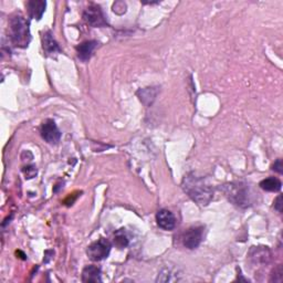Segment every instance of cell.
<instances>
[{"label":"cell","instance_id":"obj_3","mask_svg":"<svg viewBox=\"0 0 283 283\" xmlns=\"http://www.w3.org/2000/svg\"><path fill=\"white\" fill-rule=\"evenodd\" d=\"M10 38L14 45L20 48L28 47L31 36H30L29 23L23 16H12L9 23Z\"/></svg>","mask_w":283,"mask_h":283},{"label":"cell","instance_id":"obj_16","mask_svg":"<svg viewBox=\"0 0 283 283\" xmlns=\"http://www.w3.org/2000/svg\"><path fill=\"white\" fill-rule=\"evenodd\" d=\"M114 243L119 249H124L129 246V239L126 236L124 230L120 229L119 232H116L114 234Z\"/></svg>","mask_w":283,"mask_h":283},{"label":"cell","instance_id":"obj_12","mask_svg":"<svg viewBox=\"0 0 283 283\" xmlns=\"http://www.w3.org/2000/svg\"><path fill=\"white\" fill-rule=\"evenodd\" d=\"M82 281L83 282H101V270L95 265H86L82 271Z\"/></svg>","mask_w":283,"mask_h":283},{"label":"cell","instance_id":"obj_2","mask_svg":"<svg viewBox=\"0 0 283 283\" xmlns=\"http://www.w3.org/2000/svg\"><path fill=\"white\" fill-rule=\"evenodd\" d=\"M223 191L226 197L229 199L233 205L238 207L246 208L250 206L251 196L249 187L247 184L241 181L228 182L223 186Z\"/></svg>","mask_w":283,"mask_h":283},{"label":"cell","instance_id":"obj_20","mask_svg":"<svg viewBox=\"0 0 283 283\" xmlns=\"http://www.w3.org/2000/svg\"><path fill=\"white\" fill-rule=\"evenodd\" d=\"M283 165H282V160L281 159H278L276 163L272 165V169L273 171H276L279 174H282L283 173Z\"/></svg>","mask_w":283,"mask_h":283},{"label":"cell","instance_id":"obj_8","mask_svg":"<svg viewBox=\"0 0 283 283\" xmlns=\"http://www.w3.org/2000/svg\"><path fill=\"white\" fill-rule=\"evenodd\" d=\"M272 254L268 247H252L249 259L254 264H268L271 261Z\"/></svg>","mask_w":283,"mask_h":283},{"label":"cell","instance_id":"obj_4","mask_svg":"<svg viewBox=\"0 0 283 283\" xmlns=\"http://www.w3.org/2000/svg\"><path fill=\"white\" fill-rule=\"evenodd\" d=\"M112 245L105 238H101L89 246L86 255L92 261H101L110 255Z\"/></svg>","mask_w":283,"mask_h":283},{"label":"cell","instance_id":"obj_6","mask_svg":"<svg viewBox=\"0 0 283 283\" xmlns=\"http://www.w3.org/2000/svg\"><path fill=\"white\" fill-rule=\"evenodd\" d=\"M41 136L50 144H56L61 138V132L53 120H46L41 125Z\"/></svg>","mask_w":283,"mask_h":283},{"label":"cell","instance_id":"obj_11","mask_svg":"<svg viewBox=\"0 0 283 283\" xmlns=\"http://www.w3.org/2000/svg\"><path fill=\"white\" fill-rule=\"evenodd\" d=\"M42 47L43 50L46 51L47 54H55V53H60L61 49L59 48V45L56 43L54 40L53 36L50 31H46L42 34Z\"/></svg>","mask_w":283,"mask_h":283},{"label":"cell","instance_id":"obj_10","mask_svg":"<svg viewBox=\"0 0 283 283\" xmlns=\"http://www.w3.org/2000/svg\"><path fill=\"white\" fill-rule=\"evenodd\" d=\"M47 2L41 1V0H31V1L27 2V8L29 16L33 19L40 20L42 18L43 14L46 11Z\"/></svg>","mask_w":283,"mask_h":283},{"label":"cell","instance_id":"obj_14","mask_svg":"<svg viewBox=\"0 0 283 283\" xmlns=\"http://www.w3.org/2000/svg\"><path fill=\"white\" fill-rule=\"evenodd\" d=\"M156 93H157V90L155 88H145L139 90L137 92V95L139 97V100H141L145 105H150V104H152V102L154 101Z\"/></svg>","mask_w":283,"mask_h":283},{"label":"cell","instance_id":"obj_15","mask_svg":"<svg viewBox=\"0 0 283 283\" xmlns=\"http://www.w3.org/2000/svg\"><path fill=\"white\" fill-rule=\"evenodd\" d=\"M261 188L265 191H279L281 189V181L278 180V178L274 177H270L267 178V180H263L260 182L259 185Z\"/></svg>","mask_w":283,"mask_h":283},{"label":"cell","instance_id":"obj_1","mask_svg":"<svg viewBox=\"0 0 283 283\" xmlns=\"http://www.w3.org/2000/svg\"><path fill=\"white\" fill-rule=\"evenodd\" d=\"M182 188L199 206H207L214 198V187L203 176L190 173L182 180Z\"/></svg>","mask_w":283,"mask_h":283},{"label":"cell","instance_id":"obj_7","mask_svg":"<svg viewBox=\"0 0 283 283\" xmlns=\"http://www.w3.org/2000/svg\"><path fill=\"white\" fill-rule=\"evenodd\" d=\"M204 228L203 227H193L189 228L182 236V243L188 249H196L203 241Z\"/></svg>","mask_w":283,"mask_h":283},{"label":"cell","instance_id":"obj_9","mask_svg":"<svg viewBox=\"0 0 283 283\" xmlns=\"http://www.w3.org/2000/svg\"><path fill=\"white\" fill-rule=\"evenodd\" d=\"M156 221H157L159 228L167 230V232H171V230L176 227L175 216H174L171 210H167V209H162V210L157 212V215H156Z\"/></svg>","mask_w":283,"mask_h":283},{"label":"cell","instance_id":"obj_19","mask_svg":"<svg viewBox=\"0 0 283 283\" xmlns=\"http://www.w3.org/2000/svg\"><path fill=\"white\" fill-rule=\"evenodd\" d=\"M282 196L279 195L277 199L274 200V209L278 210L279 212H282Z\"/></svg>","mask_w":283,"mask_h":283},{"label":"cell","instance_id":"obj_17","mask_svg":"<svg viewBox=\"0 0 283 283\" xmlns=\"http://www.w3.org/2000/svg\"><path fill=\"white\" fill-rule=\"evenodd\" d=\"M282 265L279 264L278 267L273 270L270 282H281L282 281Z\"/></svg>","mask_w":283,"mask_h":283},{"label":"cell","instance_id":"obj_5","mask_svg":"<svg viewBox=\"0 0 283 283\" xmlns=\"http://www.w3.org/2000/svg\"><path fill=\"white\" fill-rule=\"evenodd\" d=\"M83 18L92 27H106L107 23L101 8L97 5L89 6L83 12Z\"/></svg>","mask_w":283,"mask_h":283},{"label":"cell","instance_id":"obj_13","mask_svg":"<svg viewBox=\"0 0 283 283\" xmlns=\"http://www.w3.org/2000/svg\"><path fill=\"white\" fill-rule=\"evenodd\" d=\"M98 46V42L94 41V40H91V41H85L83 43H81L77 47V55H79V58L82 61H88L91 55H92L93 51L95 48Z\"/></svg>","mask_w":283,"mask_h":283},{"label":"cell","instance_id":"obj_18","mask_svg":"<svg viewBox=\"0 0 283 283\" xmlns=\"http://www.w3.org/2000/svg\"><path fill=\"white\" fill-rule=\"evenodd\" d=\"M24 173L26 175V178H32L37 175V168L34 166H28L25 167Z\"/></svg>","mask_w":283,"mask_h":283}]
</instances>
